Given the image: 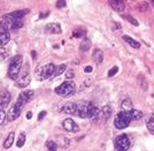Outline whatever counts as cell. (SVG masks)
I'll return each mask as SVG.
<instances>
[{
  "mask_svg": "<svg viewBox=\"0 0 154 151\" xmlns=\"http://www.w3.org/2000/svg\"><path fill=\"white\" fill-rule=\"evenodd\" d=\"M54 91L61 97H70L76 92V84L72 81H64L58 88H55Z\"/></svg>",
  "mask_w": 154,
  "mask_h": 151,
  "instance_id": "cell-1",
  "label": "cell"
},
{
  "mask_svg": "<svg viewBox=\"0 0 154 151\" xmlns=\"http://www.w3.org/2000/svg\"><path fill=\"white\" fill-rule=\"evenodd\" d=\"M22 55H15L11 64H9V67H8V76L12 80H17L19 79V74L21 72V68H22Z\"/></svg>",
  "mask_w": 154,
  "mask_h": 151,
  "instance_id": "cell-2",
  "label": "cell"
},
{
  "mask_svg": "<svg viewBox=\"0 0 154 151\" xmlns=\"http://www.w3.org/2000/svg\"><path fill=\"white\" fill-rule=\"evenodd\" d=\"M131 122V115L130 112L121 111L117 113L115 120H114V126L117 129H124L127 128Z\"/></svg>",
  "mask_w": 154,
  "mask_h": 151,
  "instance_id": "cell-3",
  "label": "cell"
},
{
  "mask_svg": "<svg viewBox=\"0 0 154 151\" xmlns=\"http://www.w3.org/2000/svg\"><path fill=\"white\" fill-rule=\"evenodd\" d=\"M114 146L117 151H127L131 146V141L127 134H121L115 138Z\"/></svg>",
  "mask_w": 154,
  "mask_h": 151,
  "instance_id": "cell-4",
  "label": "cell"
},
{
  "mask_svg": "<svg viewBox=\"0 0 154 151\" xmlns=\"http://www.w3.org/2000/svg\"><path fill=\"white\" fill-rule=\"evenodd\" d=\"M90 107L91 102H85V100H79L76 103V115L79 118L85 119L90 117Z\"/></svg>",
  "mask_w": 154,
  "mask_h": 151,
  "instance_id": "cell-5",
  "label": "cell"
},
{
  "mask_svg": "<svg viewBox=\"0 0 154 151\" xmlns=\"http://www.w3.org/2000/svg\"><path fill=\"white\" fill-rule=\"evenodd\" d=\"M55 71V66L53 64H47V65L43 66V67H38L36 71V76L39 80H45L48 79L50 76H52L54 74Z\"/></svg>",
  "mask_w": 154,
  "mask_h": 151,
  "instance_id": "cell-6",
  "label": "cell"
},
{
  "mask_svg": "<svg viewBox=\"0 0 154 151\" xmlns=\"http://www.w3.org/2000/svg\"><path fill=\"white\" fill-rule=\"evenodd\" d=\"M22 109H23V106L17 104V103H15V105H14L13 107H11L9 111H8L7 120H8V121H14V120H16V119L21 115Z\"/></svg>",
  "mask_w": 154,
  "mask_h": 151,
  "instance_id": "cell-7",
  "label": "cell"
},
{
  "mask_svg": "<svg viewBox=\"0 0 154 151\" xmlns=\"http://www.w3.org/2000/svg\"><path fill=\"white\" fill-rule=\"evenodd\" d=\"M33 95H35L33 90H24V91H22L19 95V98L16 100V103L20 104V105L24 106L28 102H30L33 98Z\"/></svg>",
  "mask_w": 154,
  "mask_h": 151,
  "instance_id": "cell-8",
  "label": "cell"
},
{
  "mask_svg": "<svg viewBox=\"0 0 154 151\" xmlns=\"http://www.w3.org/2000/svg\"><path fill=\"white\" fill-rule=\"evenodd\" d=\"M62 127H63L64 131H70V133H76L78 131V126L71 118L64 119L63 122H62Z\"/></svg>",
  "mask_w": 154,
  "mask_h": 151,
  "instance_id": "cell-9",
  "label": "cell"
},
{
  "mask_svg": "<svg viewBox=\"0 0 154 151\" xmlns=\"http://www.w3.org/2000/svg\"><path fill=\"white\" fill-rule=\"evenodd\" d=\"M16 21L12 20L11 17H8L7 15H5L2 17V20L0 22V28L2 30H6V31H9V30H13L14 29V24H15Z\"/></svg>",
  "mask_w": 154,
  "mask_h": 151,
  "instance_id": "cell-10",
  "label": "cell"
},
{
  "mask_svg": "<svg viewBox=\"0 0 154 151\" xmlns=\"http://www.w3.org/2000/svg\"><path fill=\"white\" fill-rule=\"evenodd\" d=\"M45 31L47 33H52V35H60L62 33L61 26L57 23V22H52V23H47L45 27Z\"/></svg>",
  "mask_w": 154,
  "mask_h": 151,
  "instance_id": "cell-11",
  "label": "cell"
},
{
  "mask_svg": "<svg viewBox=\"0 0 154 151\" xmlns=\"http://www.w3.org/2000/svg\"><path fill=\"white\" fill-rule=\"evenodd\" d=\"M30 81H31L30 75H29L28 72H26L24 74H22L19 79L16 80V87H17V88H26V87L30 84Z\"/></svg>",
  "mask_w": 154,
  "mask_h": 151,
  "instance_id": "cell-12",
  "label": "cell"
},
{
  "mask_svg": "<svg viewBox=\"0 0 154 151\" xmlns=\"http://www.w3.org/2000/svg\"><path fill=\"white\" fill-rule=\"evenodd\" d=\"M11 98H12V96L9 92L5 91L0 93V110L5 111V109L8 106L9 102H11Z\"/></svg>",
  "mask_w": 154,
  "mask_h": 151,
  "instance_id": "cell-13",
  "label": "cell"
},
{
  "mask_svg": "<svg viewBox=\"0 0 154 151\" xmlns=\"http://www.w3.org/2000/svg\"><path fill=\"white\" fill-rule=\"evenodd\" d=\"M28 13H29V9H22V11H15L12 13H8L7 16L14 21H21Z\"/></svg>",
  "mask_w": 154,
  "mask_h": 151,
  "instance_id": "cell-14",
  "label": "cell"
},
{
  "mask_svg": "<svg viewBox=\"0 0 154 151\" xmlns=\"http://www.w3.org/2000/svg\"><path fill=\"white\" fill-rule=\"evenodd\" d=\"M109 5L117 13H122L123 11L125 9V2L121 1V0H110L109 1Z\"/></svg>",
  "mask_w": 154,
  "mask_h": 151,
  "instance_id": "cell-15",
  "label": "cell"
},
{
  "mask_svg": "<svg viewBox=\"0 0 154 151\" xmlns=\"http://www.w3.org/2000/svg\"><path fill=\"white\" fill-rule=\"evenodd\" d=\"M58 146H61V148H68L69 145H70V140L67 137V136H62V135H60V136H57V142H55Z\"/></svg>",
  "mask_w": 154,
  "mask_h": 151,
  "instance_id": "cell-16",
  "label": "cell"
},
{
  "mask_svg": "<svg viewBox=\"0 0 154 151\" xmlns=\"http://www.w3.org/2000/svg\"><path fill=\"white\" fill-rule=\"evenodd\" d=\"M63 112L67 114H76V103L69 102L63 105Z\"/></svg>",
  "mask_w": 154,
  "mask_h": 151,
  "instance_id": "cell-17",
  "label": "cell"
},
{
  "mask_svg": "<svg viewBox=\"0 0 154 151\" xmlns=\"http://www.w3.org/2000/svg\"><path fill=\"white\" fill-rule=\"evenodd\" d=\"M11 40V35L6 30H1L0 31V46H5L8 44V42Z\"/></svg>",
  "mask_w": 154,
  "mask_h": 151,
  "instance_id": "cell-18",
  "label": "cell"
},
{
  "mask_svg": "<svg viewBox=\"0 0 154 151\" xmlns=\"http://www.w3.org/2000/svg\"><path fill=\"white\" fill-rule=\"evenodd\" d=\"M123 40H124V42H127L129 45L132 46L134 49H139V47H140V43H139V42H137L136 39H134L132 37L128 36V35H124V36H123Z\"/></svg>",
  "mask_w": 154,
  "mask_h": 151,
  "instance_id": "cell-19",
  "label": "cell"
},
{
  "mask_svg": "<svg viewBox=\"0 0 154 151\" xmlns=\"http://www.w3.org/2000/svg\"><path fill=\"white\" fill-rule=\"evenodd\" d=\"M14 138H15V133H14V131L9 133L7 138L5 140V142H4V148H5V149H9V148L13 145Z\"/></svg>",
  "mask_w": 154,
  "mask_h": 151,
  "instance_id": "cell-20",
  "label": "cell"
},
{
  "mask_svg": "<svg viewBox=\"0 0 154 151\" xmlns=\"http://www.w3.org/2000/svg\"><path fill=\"white\" fill-rule=\"evenodd\" d=\"M121 107H122V111H131L134 107H132V102H131V99L130 98H125L123 100L122 103H121Z\"/></svg>",
  "mask_w": 154,
  "mask_h": 151,
  "instance_id": "cell-21",
  "label": "cell"
},
{
  "mask_svg": "<svg viewBox=\"0 0 154 151\" xmlns=\"http://www.w3.org/2000/svg\"><path fill=\"white\" fill-rule=\"evenodd\" d=\"M93 60L96 61L97 64H101L103 60V53L101 50H99V49H97L94 50V52H93Z\"/></svg>",
  "mask_w": 154,
  "mask_h": 151,
  "instance_id": "cell-22",
  "label": "cell"
},
{
  "mask_svg": "<svg viewBox=\"0 0 154 151\" xmlns=\"http://www.w3.org/2000/svg\"><path fill=\"white\" fill-rule=\"evenodd\" d=\"M91 49V40L89 38H84L83 42H81V45H79V50L86 52Z\"/></svg>",
  "mask_w": 154,
  "mask_h": 151,
  "instance_id": "cell-23",
  "label": "cell"
},
{
  "mask_svg": "<svg viewBox=\"0 0 154 151\" xmlns=\"http://www.w3.org/2000/svg\"><path fill=\"white\" fill-rule=\"evenodd\" d=\"M110 114H112L110 107H109V106H105L103 110L100 111V113H99V118H103V119H105V120H107V119L110 117Z\"/></svg>",
  "mask_w": 154,
  "mask_h": 151,
  "instance_id": "cell-24",
  "label": "cell"
},
{
  "mask_svg": "<svg viewBox=\"0 0 154 151\" xmlns=\"http://www.w3.org/2000/svg\"><path fill=\"white\" fill-rule=\"evenodd\" d=\"M72 36L76 38H84L86 36V30L84 28H77L72 31Z\"/></svg>",
  "mask_w": 154,
  "mask_h": 151,
  "instance_id": "cell-25",
  "label": "cell"
},
{
  "mask_svg": "<svg viewBox=\"0 0 154 151\" xmlns=\"http://www.w3.org/2000/svg\"><path fill=\"white\" fill-rule=\"evenodd\" d=\"M146 127L152 134H154V113H152L146 120Z\"/></svg>",
  "mask_w": 154,
  "mask_h": 151,
  "instance_id": "cell-26",
  "label": "cell"
},
{
  "mask_svg": "<svg viewBox=\"0 0 154 151\" xmlns=\"http://www.w3.org/2000/svg\"><path fill=\"white\" fill-rule=\"evenodd\" d=\"M130 112V115H131V120H140L143 118V112L139 111V110H136V109H132Z\"/></svg>",
  "mask_w": 154,
  "mask_h": 151,
  "instance_id": "cell-27",
  "label": "cell"
},
{
  "mask_svg": "<svg viewBox=\"0 0 154 151\" xmlns=\"http://www.w3.org/2000/svg\"><path fill=\"white\" fill-rule=\"evenodd\" d=\"M66 68H67V66L64 65V64H61V65H59V66H55V71H54L53 76H59V75H61V74L66 71Z\"/></svg>",
  "mask_w": 154,
  "mask_h": 151,
  "instance_id": "cell-28",
  "label": "cell"
},
{
  "mask_svg": "<svg viewBox=\"0 0 154 151\" xmlns=\"http://www.w3.org/2000/svg\"><path fill=\"white\" fill-rule=\"evenodd\" d=\"M46 146H47V149H48L47 151H57V149H58V144H57L54 141H52V140L46 142Z\"/></svg>",
  "mask_w": 154,
  "mask_h": 151,
  "instance_id": "cell-29",
  "label": "cell"
},
{
  "mask_svg": "<svg viewBox=\"0 0 154 151\" xmlns=\"http://www.w3.org/2000/svg\"><path fill=\"white\" fill-rule=\"evenodd\" d=\"M26 133H21V135H20L19 140H17V142H16V145L19 146V148H22L23 145H24V143H26Z\"/></svg>",
  "mask_w": 154,
  "mask_h": 151,
  "instance_id": "cell-30",
  "label": "cell"
},
{
  "mask_svg": "<svg viewBox=\"0 0 154 151\" xmlns=\"http://www.w3.org/2000/svg\"><path fill=\"white\" fill-rule=\"evenodd\" d=\"M124 17H125V19H127V20H128L129 22H130V23L132 24V26H135V27H138V26H139L138 21L136 20L135 17H132L131 15H124Z\"/></svg>",
  "mask_w": 154,
  "mask_h": 151,
  "instance_id": "cell-31",
  "label": "cell"
},
{
  "mask_svg": "<svg viewBox=\"0 0 154 151\" xmlns=\"http://www.w3.org/2000/svg\"><path fill=\"white\" fill-rule=\"evenodd\" d=\"M8 55H9V52H8V50H5V49H0V61L1 60H5L8 58Z\"/></svg>",
  "mask_w": 154,
  "mask_h": 151,
  "instance_id": "cell-32",
  "label": "cell"
},
{
  "mask_svg": "<svg viewBox=\"0 0 154 151\" xmlns=\"http://www.w3.org/2000/svg\"><path fill=\"white\" fill-rule=\"evenodd\" d=\"M117 72H119V67H117V66H114V67H112L108 71V76L109 77H113L114 75L117 74Z\"/></svg>",
  "mask_w": 154,
  "mask_h": 151,
  "instance_id": "cell-33",
  "label": "cell"
},
{
  "mask_svg": "<svg viewBox=\"0 0 154 151\" xmlns=\"http://www.w3.org/2000/svg\"><path fill=\"white\" fill-rule=\"evenodd\" d=\"M148 8V5L147 2H141V4H139L138 5V9L140 11V12H146Z\"/></svg>",
  "mask_w": 154,
  "mask_h": 151,
  "instance_id": "cell-34",
  "label": "cell"
},
{
  "mask_svg": "<svg viewBox=\"0 0 154 151\" xmlns=\"http://www.w3.org/2000/svg\"><path fill=\"white\" fill-rule=\"evenodd\" d=\"M7 118V114L5 113V111H2V110H0V125H2L4 122H5V120Z\"/></svg>",
  "mask_w": 154,
  "mask_h": 151,
  "instance_id": "cell-35",
  "label": "cell"
},
{
  "mask_svg": "<svg viewBox=\"0 0 154 151\" xmlns=\"http://www.w3.org/2000/svg\"><path fill=\"white\" fill-rule=\"evenodd\" d=\"M139 82H140V84L143 83V89L144 90H146L147 89V83L145 82V77H144V75H139Z\"/></svg>",
  "mask_w": 154,
  "mask_h": 151,
  "instance_id": "cell-36",
  "label": "cell"
},
{
  "mask_svg": "<svg viewBox=\"0 0 154 151\" xmlns=\"http://www.w3.org/2000/svg\"><path fill=\"white\" fill-rule=\"evenodd\" d=\"M74 75H75V74H74V71H72V69H68V71H67V72H66V77H67V79H74Z\"/></svg>",
  "mask_w": 154,
  "mask_h": 151,
  "instance_id": "cell-37",
  "label": "cell"
},
{
  "mask_svg": "<svg viewBox=\"0 0 154 151\" xmlns=\"http://www.w3.org/2000/svg\"><path fill=\"white\" fill-rule=\"evenodd\" d=\"M66 1H63V0H60V1H57V7H64L66 6Z\"/></svg>",
  "mask_w": 154,
  "mask_h": 151,
  "instance_id": "cell-38",
  "label": "cell"
},
{
  "mask_svg": "<svg viewBox=\"0 0 154 151\" xmlns=\"http://www.w3.org/2000/svg\"><path fill=\"white\" fill-rule=\"evenodd\" d=\"M45 115H46V111L40 112V113H39V115H38V120H39V121H40V120H42V119L44 118V117H45Z\"/></svg>",
  "mask_w": 154,
  "mask_h": 151,
  "instance_id": "cell-39",
  "label": "cell"
},
{
  "mask_svg": "<svg viewBox=\"0 0 154 151\" xmlns=\"http://www.w3.org/2000/svg\"><path fill=\"white\" fill-rule=\"evenodd\" d=\"M92 71H93V68H92L91 66H86V67L84 68V72L85 73H91Z\"/></svg>",
  "mask_w": 154,
  "mask_h": 151,
  "instance_id": "cell-40",
  "label": "cell"
},
{
  "mask_svg": "<svg viewBox=\"0 0 154 151\" xmlns=\"http://www.w3.org/2000/svg\"><path fill=\"white\" fill-rule=\"evenodd\" d=\"M48 12H46V13H42V15H40V16H39V17H40V19H45L46 16H47V15H48Z\"/></svg>",
  "mask_w": 154,
  "mask_h": 151,
  "instance_id": "cell-41",
  "label": "cell"
},
{
  "mask_svg": "<svg viewBox=\"0 0 154 151\" xmlns=\"http://www.w3.org/2000/svg\"><path fill=\"white\" fill-rule=\"evenodd\" d=\"M32 118V112H28L26 113V119H31Z\"/></svg>",
  "mask_w": 154,
  "mask_h": 151,
  "instance_id": "cell-42",
  "label": "cell"
}]
</instances>
